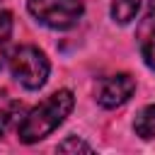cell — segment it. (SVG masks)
I'll return each instance as SVG.
<instances>
[{
  "mask_svg": "<svg viewBox=\"0 0 155 155\" xmlns=\"http://www.w3.org/2000/svg\"><path fill=\"white\" fill-rule=\"evenodd\" d=\"M10 70H12V78L22 87L39 90V87L46 85L51 65H48L46 53L39 51L36 46H19L10 56Z\"/></svg>",
  "mask_w": 155,
  "mask_h": 155,
  "instance_id": "obj_2",
  "label": "cell"
},
{
  "mask_svg": "<svg viewBox=\"0 0 155 155\" xmlns=\"http://www.w3.org/2000/svg\"><path fill=\"white\" fill-rule=\"evenodd\" d=\"M22 111H24V107L19 102L10 104L7 109H0V136H5L10 128H17L19 119H22Z\"/></svg>",
  "mask_w": 155,
  "mask_h": 155,
  "instance_id": "obj_7",
  "label": "cell"
},
{
  "mask_svg": "<svg viewBox=\"0 0 155 155\" xmlns=\"http://www.w3.org/2000/svg\"><path fill=\"white\" fill-rule=\"evenodd\" d=\"M75 97L70 90H58L53 94H48L39 107H34L29 114H24L17 124V138L22 143H36L41 138H46L51 131H56L65 116L73 111Z\"/></svg>",
  "mask_w": 155,
  "mask_h": 155,
  "instance_id": "obj_1",
  "label": "cell"
},
{
  "mask_svg": "<svg viewBox=\"0 0 155 155\" xmlns=\"http://www.w3.org/2000/svg\"><path fill=\"white\" fill-rule=\"evenodd\" d=\"M10 36H12V15L10 12H0V68H2L5 58H7Z\"/></svg>",
  "mask_w": 155,
  "mask_h": 155,
  "instance_id": "obj_8",
  "label": "cell"
},
{
  "mask_svg": "<svg viewBox=\"0 0 155 155\" xmlns=\"http://www.w3.org/2000/svg\"><path fill=\"white\" fill-rule=\"evenodd\" d=\"M148 19H155V0H150L148 5Z\"/></svg>",
  "mask_w": 155,
  "mask_h": 155,
  "instance_id": "obj_11",
  "label": "cell"
},
{
  "mask_svg": "<svg viewBox=\"0 0 155 155\" xmlns=\"http://www.w3.org/2000/svg\"><path fill=\"white\" fill-rule=\"evenodd\" d=\"M133 131H136V136H140L145 140L148 138H155V104H148V107H143L136 114Z\"/></svg>",
  "mask_w": 155,
  "mask_h": 155,
  "instance_id": "obj_5",
  "label": "cell"
},
{
  "mask_svg": "<svg viewBox=\"0 0 155 155\" xmlns=\"http://www.w3.org/2000/svg\"><path fill=\"white\" fill-rule=\"evenodd\" d=\"M140 10V0H111V17L119 24H128Z\"/></svg>",
  "mask_w": 155,
  "mask_h": 155,
  "instance_id": "obj_6",
  "label": "cell"
},
{
  "mask_svg": "<svg viewBox=\"0 0 155 155\" xmlns=\"http://www.w3.org/2000/svg\"><path fill=\"white\" fill-rule=\"evenodd\" d=\"M29 12L51 29H70L80 22L85 5L82 0H27Z\"/></svg>",
  "mask_w": 155,
  "mask_h": 155,
  "instance_id": "obj_3",
  "label": "cell"
},
{
  "mask_svg": "<svg viewBox=\"0 0 155 155\" xmlns=\"http://www.w3.org/2000/svg\"><path fill=\"white\" fill-rule=\"evenodd\" d=\"M58 150H61V153H78V150H80V153H92V148H90L85 140H80L78 136H70L68 140H63V143L58 145Z\"/></svg>",
  "mask_w": 155,
  "mask_h": 155,
  "instance_id": "obj_9",
  "label": "cell"
},
{
  "mask_svg": "<svg viewBox=\"0 0 155 155\" xmlns=\"http://www.w3.org/2000/svg\"><path fill=\"white\" fill-rule=\"evenodd\" d=\"M133 90H136V80L128 73H116V75H109L99 82L97 102L104 109H116V107H121L131 99Z\"/></svg>",
  "mask_w": 155,
  "mask_h": 155,
  "instance_id": "obj_4",
  "label": "cell"
},
{
  "mask_svg": "<svg viewBox=\"0 0 155 155\" xmlns=\"http://www.w3.org/2000/svg\"><path fill=\"white\" fill-rule=\"evenodd\" d=\"M143 58H145V65L155 70V31L143 41Z\"/></svg>",
  "mask_w": 155,
  "mask_h": 155,
  "instance_id": "obj_10",
  "label": "cell"
}]
</instances>
